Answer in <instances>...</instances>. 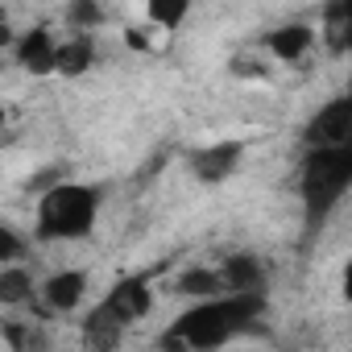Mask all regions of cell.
Masks as SVG:
<instances>
[{
    "label": "cell",
    "instance_id": "6da1fadb",
    "mask_svg": "<svg viewBox=\"0 0 352 352\" xmlns=\"http://www.w3.org/2000/svg\"><path fill=\"white\" fill-rule=\"evenodd\" d=\"M265 290H224L212 298H199L191 311L174 319V327L162 336L166 348H220L245 327H253L265 315Z\"/></svg>",
    "mask_w": 352,
    "mask_h": 352
},
{
    "label": "cell",
    "instance_id": "7a4b0ae2",
    "mask_svg": "<svg viewBox=\"0 0 352 352\" xmlns=\"http://www.w3.org/2000/svg\"><path fill=\"white\" fill-rule=\"evenodd\" d=\"M352 187V145H307L298 166V199L307 212V236L323 228L336 204Z\"/></svg>",
    "mask_w": 352,
    "mask_h": 352
},
{
    "label": "cell",
    "instance_id": "3957f363",
    "mask_svg": "<svg viewBox=\"0 0 352 352\" xmlns=\"http://www.w3.org/2000/svg\"><path fill=\"white\" fill-rule=\"evenodd\" d=\"M100 195L83 183H58L38 204V236L42 241H79L96 228Z\"/></svg>",
    "mask_w": 352,
    "mask_h": 352
},
{
    "label": "cell",
    "instance_id": "277c9868",
    "mask_svg": "<svg viewBox=\"0 0 352 352\" xmlns=\"http://www.w3.org/2000/svg\"><path fill=\"white\" fill-rule=\"evenodd\" d=\"M302 145H352V96H340V100L323 104L307 120Z\"/></svg>",
    "mask_w": 352,
    "mask_h": 352
},
{
    "label": "cell",
    "instance_id": "5b68a950",
    "mask_svg": "<svg viewBox=\"0 0 352 352\" xmlns=\"http://www.w3.org/2000/svg\"><path fill=\"white\" fill-rule=\"evenodd\" d=\"M153 307V294H149V274H133V278H120L108 294H104V302H100V311L104 315H112L116 323H133V319H141L145 311Z\"/></svg>",
    "mask_w": 352,
    "mask_h": 352
},
{
    "label": "cell",
    "instance_id": "8992f818",
    "mask_svg": "<svg viewBox=\"0 0 352 352\" xmlns=\"http://www.w3.org/2000/svg\"><path fill=\"white\" fill-rule=\"evenodd\" d=\"M87 294V274L83 270H58L42 282V302L50 315H71Z\"/></svg>",
    "mask_w": 352,
    "mask_h": 352
},
{
    "label": "cell",
    "instance_id": "52a82bcc",
    "mask_svg": "<svg viewBox=\"0 0 352 352\" xmlns=\"http://www.w3.org/2000/svg\"><path fill=\"white\" fill-rule=\"evenodd\" d=\"M13 54H17V63H21L30 75H50V71H58V42L50 38L46 25L30 30V34L13 46Z\"/></svg>",
    "mask_w": 352,
    "mask_h": 352
},
{
    "label": "cell",
    "instance_id": "ba28073f",
    "mask_svg": "<svg viewBox=\"0 0 352 352\" xmlns=\"http://www.w3.org/2000/svg\"><path fill=\"white\" fill-rule=\"evenodd\" d=\"M241 153H245L241 141H216V145H208V149H199L191 157V170L199 174L204 183H224L228 174L241 166Z\"/></svg>",
    "mask_w": 352,
    "mask_h": 352
},
{
    "label": "cell",
    "instance_id": "9c48e42d",
    "mask_svg": "<svg viewBox=\"0 0 352 352\" xmlns=\"http://www.w3.org/2000/svg\"><path fill=\"white\" fill-rule=\"evenodd\" d=\"M311 42H315V30H311V25H302V21H290V25H278V30H270V34H265L270 54H274V58H282V63L302 58V54L311 50Z\"/></svg>",
    "mask_w": 352,
    "mask_h": 352
},
{
    "label": "cell",
    "instance_id": "30bf717a",
    "mask_svg": "<svg viewBox=\"0 0 352 352\" xmlns=\"http://www.w3.org/2000/svg\"><path fill=\"white\" fill-rule=\"evenodd\" d=\"M220 278H224V290H265V265L253 257V253H232L224 265H220Z\"/></svg>",
    "mask_w": 352,
    "mask_h": 352
},
{
    "label": "cell",
    "instance_id": "8fae6325",
    "mask_svg": "<svg viewBox=\"0 0 352 352\" xmlns=\"http://www.w3.org/2000/svg\"><path fill=\"white\" fill-rule=\"evenodd\" d=\"M91 58H96L91 38H87V34H75L71 42L58 46V75H83V71L91 67Z\"/></svg>",
    "mask_w": 352,
    "mask_h": 352
},
{
    "label": "cell",
    "instance_id": "7c38bea8",
    "mask_svg": "<svg viewBox=\"0 0 352 352\" xmlns=\"http://www.w3.org/2000/svg\"><path fill=\"white\" fill-rule=\"evenodd\" d=\"M120 331H124V323H116L112 315H104L100 307L87 315V323H83V344L87 348H116L120 344Z\"/></svg>",
    "mask_w": 352,
    "mask_h": 352
},
{
    "label": "cell",
    "instance_id": "4fadbf2b",
    "mask_svg": "<svg viewBox=\"0 0 352 352\" xmlns=\"http://www.w3.org/2000/svg\"><path fill=\"white\" fill-rule=\"evenodd\" d=\"M174 290L191 294V298H212V294H224V278H220V270H187L174 282Z\"/></svg>",
    "mask_w": 352,
    "mask_h": 352
},
{
    "label": "cell",
    "instance_id": "5bb4252c",
    "mask_svg": "<svg viewBox=\"0 0 352 352\" xmlns=\"http://www.w3.org/2000/svg\"><path fill=\"white\" fill-rule=\"evenodd\" d=\"M30 298H34V282H30L25 270H17V265L0 270V302H5V307H21Z\"/></svg>",
    "mask_w": 352,
    "mask_h": 352
},
{
    "label": "cell",
    "instance_id": "9a60e30c",
    "mask_svg": "<svg viewBox=\"0 0 352 352\" xmlns=\"http://www.w3.org/2000/svg\"><path fill=\"white\" fill-rule=\"evenodd\" d=\"M187 9H191V0H145L149 21L162 25V30H179L183 17H187Z\"/></svg>",
    "mask_w": 352,
    "mask_h": 352
},
{
    "label": "cell",
    "instance_id": "2e32d148",
    "mask_svg": "<svg viewBox=\"0 0 352 352\" xmlns=\"http://www.w3.org/2000/svg\"><path fill=\"white\" fill-rule=\"evenodd\" d=\"M67 25H71V30H79V34H87V30L104 25V9H100V0H71V5H67Z\"/></svg>",
    "mask_w": 352,
    "mask_h": 352
},
{
    "label": "cell",
    "instance_id": "e0dca14e",
    "mask_svg": "<svg viewBox=\"0 0 352 352\" xmlns=\"http://www.w3.org/2000/svg\"><path fill=\"white\" fill-rule=\"evenodd\" d=\"M21 236L13 232V228H0V261H17L21 257Z\"/></svg>",
    "mask_w": 352,
    "mask_h": 352
},
{
    "label": "cell",
    "instance_id": "ac0fdd59",
    "mask_svg": "<svg viewBox=\"0 0 352 352\" xmlns=\"http://www.w3.org/2000/svg\"><path fill=\"white\" fill-rule=\"evenodd\" d=\"M327 17H352V0H331V5H327Z\"/></svg>",
    "mask_w": 352,
    "mask_h": 352
},
{
    "label": "cell",
    "instance_id": "d6986e66",
    "mask_svg": "<svg viewBox=\"0 0 352 352\" xmlns=\"http://www.w3.org/2000/svg\"><path fill=\"white\" fill-rule=\"evenodd\" d=\"M344 298H348V302H352V261H348V265H344Z\"/></svg>",
    "mask_w": 352,
    "mask_h": 352
}]
</instances>
